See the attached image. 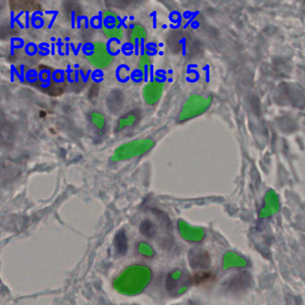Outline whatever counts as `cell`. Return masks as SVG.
<instances>
[{"label":"cell","instance_id":"obj_7","mask_svg":"<svg viewBox=\"0 0 305 305\" xmlns=\"http://www.w3.org/2000/svg\"><path fill=\"white\" fill-rule=\"evenodd\" d=\"M140 232L143 234V236H145L149 239H152L156 235L157 230L154 224L151 222L149 219H144L143 222L140 225Z\"/></svg>","mask_w":305,"mask_h":305},{"label":"cell","instance_id":"obj_2","mask_svg":"<svg viewBox=\"0 0 305 305\" xmlns=\"http://www.w3.org/2000/svg\"><path fill=\"white\" fill-rule=\"evenodd\" d=\"M211 104V98H206L202 95H192L183 106L178 119L180 122H185L199 117L210 108Z\"/></svg>","mask_w":305,"mask_h":305},{"label":"cell","instance_id":"obj_6","mask_svg":"<svg viewBox=\"0 0 305 305\" xmlns=\"http://www.w3.org/2000/svg\"><path fill=\"white\" fill-rule=\"evenodd\" d=\"M114 245L116 247L117 253L121 255H124L127 253L128 250V240L124 230H120L117 232L116 236L114 238Z\"/></svg>","mask_w":305,"mask_h":305},{"label":"cell","instance_id":"obj_1","mask_svg":"<svg viewBox=\"0 0 305 305\" xmlns=\"http://www.w3.org/2000/svg\"><path fill=\"white\" fill-rule=\"evenodd\" d=\"M155 143L151 138L134 140L132 142L122 144L114 151L111 156V160L115 162L125 161L133 158H137L147 153L154 147Z\"/></svg>","mask_w":305,"mask_h":305},{"label":"cell","instance_id":"obj_8","mask_svg":"<svg viewBox=\"0 0 305 305\" xmlns=\"http://www.w3.org/2000/svg\"><path fill=\"white\" fill-rule=\"evenodd\" d=\"M146 30L142 25H134L132 27V30L129 35V42H131L133 45H135L136 42L138 40H141L143 42L144 39L146 38Z\"/></svg>","mask_w":305,"mask_h":305},{"label":"cell","instance_id":"obj_4","mask_svg":"<svg viewBox=\"0 0 305 305\" xmlns=\"http://www.w3.org/2000/svg\"><path fill=\"white\" fill-rule=\"evenodd\" d=\"M164 83L158 81L148 83L143 88V96L148 105L154 106L162 98Z\"/></svg>","mask_w":305,"mask_h":305},{"label":"cell","instance_id":"obj_10","mask_svg":"<svg viewBox=\"0 0 305 305\" xmlns=\"http://www.w3.org/2000/svg\"><path fill=\"white\" fill-rule=\"evenodd\" d=\"M103 32L105 36L109 38L121 39L123 37V30L119 27L110 26L103 27Z\"/></svg>","mask_w":305,"mask_h":305},{"label":"cell","instance_id":"obj_9","mask_svg":"<svg viewBox=\"0 0 305 305\" xmlns=\"http://www.w3.org/2000/svg\"><path fill=\"white\" fill-rule=\"evenodd\" d=\"M90 118H91V124L94 125L97 130H98L99 132L104 131L106 127V119L105 117L101 113L92 112L90 115Z\"/></svg>","mask_w":305,"mask_h":305},{"label":"cell","instance_id":"obj_5","mask_svg":"<svg viewBox=\"0 0 305 305\" xmlns=\"http://www.w3.org/2000/svg\"><path fill=\"white\" fill-rule=\"evenodd\" d=\"M140 114L138 110H133L124 114L123 117L117 121V131H122L127 127H131L139 121Z\"/></svg>","mask_w":305,"mask_h":305},{"label":"cell","instance_id":"obj_3","mask_svg":"<svg viewBox=\"0 0 305 305\" xmlns=\"http://www.w3.org/2000/svg\"><path fill=\"white\" fill-rule=\"evenodd\" d=\"M88 60L94 67L104 69L110 66L113 61V57L108 51L105 43L95 42L93 52L88 57Z\"/></svg>","mask_w":305,"mask_h":305},{"label":"cell","instance_id":"obj_11","mask_svg":"<svg viewBox=\"0 0 305 305\" xmlns=\"http://www.w3.org/2000/svg\"><path fill=\"white\" fill-rule=\"evenodd\" d=\"M151 64V58L147 55H143L140 58L139 68L143 73H146L149 64Z\"/></svg>","mask_w":305,"mask_h":305}]
</instances>
